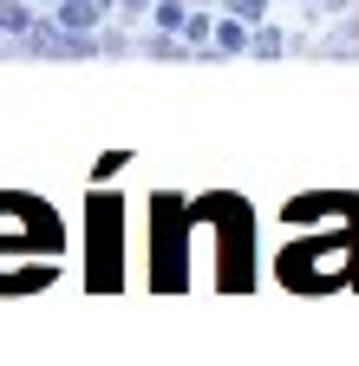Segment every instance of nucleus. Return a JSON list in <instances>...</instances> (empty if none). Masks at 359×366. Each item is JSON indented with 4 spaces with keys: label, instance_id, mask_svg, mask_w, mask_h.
<instances>
[{
    "label": "nucleus",
    "instance_id": "10",
    "mask_svg": "<svg viewBox=\"0 0 359 366\" xmlns=\"http://www.w3.org/2000/svg\"><path fill=\"white\" fill-rule=\"evenodd\" d=\"M118 7H124V14H151V0H118Z\"/></svg>",
    "mask_w": 359,
    "mask_h": 366
},
{
    "label": "nucleus",
    "instance_id": "5",
    "mask_svg": "<svg viewBox=\"0 0 359 366\" xmlns=\"http://www.w3.org/2000/svg\"><path fill=\"white\" fill-rule=\"evenodd\" d=\"M33 26H39V20H33L26 0H0V33H20V39H26Z\"/></svg>",
    "mask_w": 359,
    "mask_h": 366
},
{
    "label": "nucleus",
    "instance_id": "3",
    "mask_svg": "<svg viewBox=\"0 0 359 366\" xmlns=\"http://www.w3.org/2000/svg\"><path fill=\"white\" fill-rule=\"evenodd\" d=\"M92 216L105 222V242L92 236V288L111 295L118 274H124V268H118V197H92Z\"/></svg>",
    "mask_w": 359,
    "mask_h": 366
},
{
    "label": "nucleus",
    "instance_id": "11",
    "mask_svg": "<svg viewBox=\"0 0 359 366\" xmlns=\"http://www.w3.org/2000/svg\"><path fill=\"white\" fill-rule=\"evenodd\" d=\"M327 7H346V0H327Z\"/></svg>",
    "mask_w": 359,
    "mask_h": 366
},
{
    "label": "nucleus",
    "instance_id": "1",
    "mask_svg": "<svg viewBox=\"0 0 359 366\" xmlns=\"http://www.w3.org/2000/svg\"><path fill=\"white\" fill-rule=\"evenodd\" d=\"M66 222L46 197L0 190V295H39L59 282Z\"/></svg>",
    "mask_w": 359,
    "mask_h": 366
},
{
    "label": "nucleus",
    "instance_id": "8",
    "mask_svg": "<svg viewBox=\"0 0 359 366\" xmlns=\"http://www.w3.org/2000/svg\"><path fill=\"white\" fill-rule=\"evenodd\" d=\"M248 53H261V59H275V53H288V39H281L275 26H261V33H248Z\"/></svg>",
    "mask_w": 359,
    "mask_h": 366
},
{
    "label": "nucleus",
    "instance_id": "4",
    "mask_svg": "<svg viewBox=\"0 0 359 366\" xmlns=\"http://www.w3.org/2000/svg\"><path fill=\"white\" fill-rule=\"evenodd\" d=\"M209 53H248V20H242V14H216Z\"/></svg>",
    "mask_w": 359,
    "mask_h": 366
},
{
    "label": "nucleus",
    "instance_id": "2",
    "mask_svg": "<svg viewBox=\"0 0 359 366\" xmlns=\"http://www.w3.org/2000/svg\"><path fill=\"white\" fill-rule=\"evenodd\" d=\"M275 274L294 295H333V288H359V197L346 190L340 203V229L320 236H294L275 262Z\"/></svg>",
    "mask_w": 359,
    "mask_h": 366
},
{
    "label": "nucleus",
    "instance_id": "6",
    "mask_svg": "<svg viewBox=\"0 0 359 366\" xmlns=\"http://www.w3.org/2000/svg\"><path fill=\"white\" fill-rule=\"evenodd\" d=\"M209 26H216V14H209V7H196V14H183V39L196 46V53H209Z\"/></svg>",
    "mask_w": 359,
    "mask_h": 366
},
{
    "label": "nucleus",
    "instance_id": "7",
    "mask_svg": "<svg viewBox=\"0 0 359 366\" xmlns=\"http://www.w3.org/2000/svg\"><path fill=\"white\" fill-rule=\"evenodd\" d=\"M151 20L157 33H183V0H151Z\"/></svg>",
    "mask_w": 359,
    "mask_h": 366
},
{
    "label": "nucleus",
    "instance_id": "9",
    "mask_svg": "<svg viewBox=\"0 0 359 366\" xmlns=\"http://www.w3.org/2000/svg\"><path fill=\"white\" fill-rule=\"evenodd\" d=\"M222 14H242L248 26H261V14H268V0H222Z\"/></svg>",
    "mask_w": 359,
    "mask_h": 366
}]
</instances>
